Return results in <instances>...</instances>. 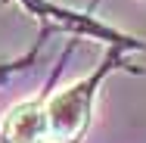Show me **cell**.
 Segmentation results:
<instances>
[{
    "label": "cell",
    "mask_w": 146,
    "mask_h": 143,
    "mask_svg": "<svg viewBox=\"0 0 146 143\" xmlns=\"http://www.w3.org/2000/svg\"><path fill=\"white\" fill-rule=\"evenodd\" d=\"M87 106H90V87L72 84L65 90H59L56 96L47 103V118H50V131L59 140H75L84 124H87Z\"/></svg>",
    "instance_id": "cell-1"
},
{
    "label": "cell",
    "mask_w": 146,
    "mask_h": 143,
    "mask_svg": "<svg viewBox=\"0 0 146 143\" xmlns=\"http://www.w3.org/2000/svg\"><path fill=\"white\" fill-rule=\"evenodd\" d=\"M50 131V118L47 109L37 103H22L3 121V137L6 143H40Z\"/></svg>",
    "instance_id": "cell-2"
}]
</instances>
